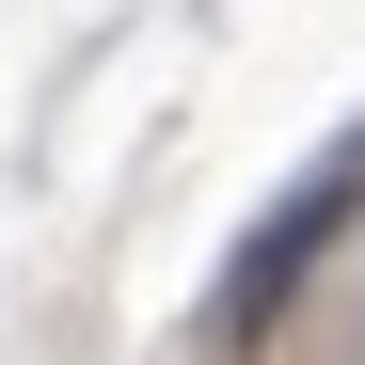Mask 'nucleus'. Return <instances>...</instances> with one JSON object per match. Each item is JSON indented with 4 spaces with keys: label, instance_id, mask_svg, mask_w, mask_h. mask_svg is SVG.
I'll return each instance as SVG.
<instances>
[{
    "label": "nucleus",
    "instance_id": "1",
    "mask_svg": "<svg viewBox=\"0 0 365 365\" xmlns=\"http://www.w3.org/2000/svg\"><path fill=\"white\" fill-rule=\"evenodd\" d=\"M349 207H365V175H349V159H334V175H302V191H286V207L255 222V255L222 270V302H207V334H222V349H255V334L286 318V302H302V270H318L334 238H349Z\"/></svg>",
    "mask_w": 365,
    "mask_h": 365
}]
</instances>
